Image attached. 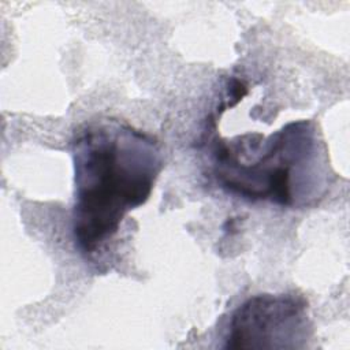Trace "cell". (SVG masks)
Instances as JSON below:
<instances>
[{
  "label": "cell",
  "mask_w": 350,
  "mask_h": 350,
  "mask_svg": "<svg viewBox=\"0 0 350 350\" xmlns=\"http://www.w3.org/2000/svg\"><path fill=\"white\" fill-rule=\"evenodd\" d=\"M71 156L72 234L78 249L90 254L113 238L126 213L148 201L163 154L149 134L107 118L75 131Z\"/></svg>",
  "instance_id": "cell-1"
},
{
  "label": "cell",
  "mask_w": 350,
  "mask_h": 350,
  "mask_svg": "<svg viewBox=\"0 0 350 350\" xmlns=\"http://www.w3.org/2000/svg\"><path fill=\"white\" fill-rule=\"evenodd\" d=\"M268 146L253 164L216 160V176L224 189L249 200H268L291 206L294 176L312 159L314 131L309 122H293L269 137Z\"/></svg>",
  "instance_id": "cell-2"
},
{
  "label": "cell",
  "mask_w": 350,
  "mask_h": 350,
  "mask_svg": "<svg viewBox=\"0 0 350 350\" xmlns=\"http://www.w3.org/2000/svg\"><path fill=\"white\" fill-rule=\"evenodd\" d=\"M304 299L294 295L258 294L232 313L226 349H291L309 335Z\"/></svg>",
  "instance_id": "cell-3"
}]
</instances>
